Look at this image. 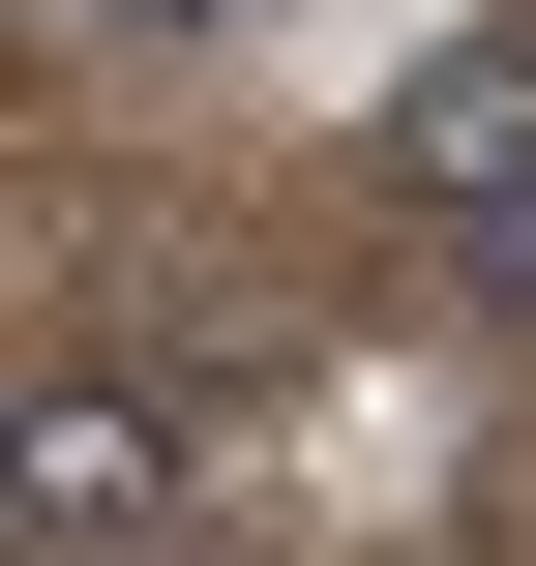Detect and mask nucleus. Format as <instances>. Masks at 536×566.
Masks as SVG:
<instances>
[{"instance_id":"3","label":"nucleus","mask_w":536,"mask_h":566,"mask_svg":"<svg viewBox=\"0 0 536 566\" xmlns=\"http://www.w3.org/2000/svg\"><path fill=\"white\" fill-rule=\"evenodd\" d=\"M30 30H60V60H239L269 0H30Z\"/></svg>"},{"instance_id":"1","label":"nucleus","mask_w":536,"mask_h":566,"mask_svg":"<svg viewBox=\"0 0 536 566\" xmlns=\"http://www.w3.org/2000/svg\"><path fill=\"white\" fill-rule=\"evenodd\" d=\"M0 507H30V566H179V388L149 358H30Z\"/></svg>"},{"instance_id":"2","label":"nucleus","mask_w":536,"mask_h":566,"mask_svg":"<svg viewBox=\"0 0 536 566\" xmlns=\"http://www.w3.org/2000/svg\"><path fill=\"white\" fill-rule=\"evenodd\" d=\"M388 179H418V209L536 179V60H418V90H388Z\"/></svg>"}]
</instances>
